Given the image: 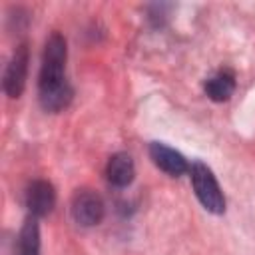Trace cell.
Masks as SVG:
<instances>
[{"label": "cell", "instance_id": "6da1fadb", "mask_svg": "<svg viewBox=\"0 0 255 255\" xmlns=\"http://www.w3.org/2000/svg\"><path fill=\"white\" fill-rule=\"evenodd\" d=\"M66 58L68 48L60 32H54L44 46L40 78H38V100L46 112H62L72 102V86L66 80Z\"/></svg>", "mask_w": 255, "mask_h": 255}, {"label": "cell", "instance_id": "7a4b0ae2", "mask_svg": "<svg viewBox=\"0 0 255 255\" xmlns=\"http://www.w3.org/2000/svg\"><path fill=\"white\" fill-rule=\"evenodd\" d=\"M189 173H191V185H193V191L199 199V203L209 211V213H223L225 211V197H223V191L213 175V171L201 163V161H195L191 167H189Z\"/></svg>", "mask_w": 255, "mask_h": 255}, {"label": "cell", "instance_id": "3957f363", "mask_svg": "<svg viewBox=\"0 0 255 255\" xmlns=\"http://www.w3.org/2000/svg\"><path fill=\"white\" fill-rule=\"evenodd\" d=\"M28 62H30L28 44L22 42L14 50V54L6 66V72H4V80H2V88L8 98L22 96V92L26 88V78H28Z\"/></svg>", "mask_w": 255, "mask_h": 255}, {"label": "cell", "instance_id": "277c9868", "mask_svg": "<svg viewBox=\"0 0 255 255\" xmlns=\"http://www.w3.org/2000/svg\"><path fill=\"white\" fill-rule=\"evenodd\" d=\"M72 217L82 227L98 225L104 217V201L92 189H80L72 197Z\"/></svg>", "mask_w": 255, "mask_h": 255}, {"label": "cell", "instance_id": "5b68a950", "mask_svg": "<svg viewBox=\"0 0 255 255\" xmlns=\"http://www.w3.org/2000/svg\"><path fill=\"white\" fill-rule=\"evenodd\" d=\"M24 201H26V207L32 217H44L56 205V189L46 179H34L26 187Z\"/></svg>", "mask_w": 255, "mask_h": 255}, {"label": "cell", "instance_id": "8992f818", "mask_svg": "<svg viewBox=\"0 0 255 255\" xmlns=\"http://www.w3.org/2000/svg\"><path fill=\"white\" fill-rule=\"evenodd\" d=\"M149 157L155 163V167H159L161 171H165L171 177H179V175L189 171L187 159L177 149H173V147H169L161 141H151L149 143Z\"/></svg>", "mask_w": 255, "mask_h": 255}, {"label": "cell", "instance_id": "52a82bcc", "mask_svg": "<svg viewBox=\"0 0 255 255\" xmlns=\"http://www.w3.org/2000/svg\"><path fill=\"white\" fill-rule=\"evenodd\" d=\"M106 177L114 187H128L135 177L133 159L128 153H114L106 165Z\"/></svg>", "mask_w": 255, "mask_h": 255}, {"label": "cell", "instance_id": "ba28073f", "mask_svg": "<svg viewBox=\"0 0 255 255\" xmlns=\"http://www.w3.org/2000/svg\"><path fill=\"white\" fill-rule=\"evenodd\" d=\"M203 90L213 102H227L235 92V74L231 70H219L211 78L205 80Z\"/></svg>", "mask_w": 255, "mask_h": 255}, {"label": "cell", "instance_id": "9c48e42d", "mask_svg": "<svg viewBox=\"0 0 255 255\" xmlns=\"http://www.w3.org/2000/svg\"><path fill=\"white\" fill-rule=\"evenodd\" d=\"M38 217H28L18 235V255H40V227Z\"/></svg>", "mask_w": 255, "mask_h": 255}]
</instances>
